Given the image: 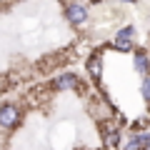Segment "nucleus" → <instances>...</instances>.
Here are the masks:
<instances>
[{
    "label": "nucleus",
    "instance_id": "nucleus-5",
    "mask_svg": "<svg viewBox=\"0 0 150 150\" xmlns=\"http://www.w3.org/2000/svg\"><path fill=\"white\" fill-rule=\"evenodd\" d=\"M133 60H135V68H138V73L148 78V75H150V55L145 53V50H135Z\"/></svg>",
    "mask_w": 150,
    "mask_h": 150
},
{
    "label": "nucleus",
    "instance_id": "nucleus-11",
    "mask_svg": "<svg viewBox=\"0 0 150 150\" xmlns=\"http://www.w3.org/2000/svg\"><path fill=\"white\" fill-rule=\"evenodd\" d=\"M0 3H3V5H5V3H10V0H0Z\"/></svg>",
    "mask_w": 150,
    "mask_h": 150
},
{
    "label": "nucleus",
    "instance_id": "nucleus-3",
    "mask_svg": "<svg viewBox=\"0 0 150 150\" xmlns=\"http://www.w3.org/2000/svg\"><path fill=\"white\" fill-rule=\"evenodd\" d=\"M53 88L55 90H78L80 88V78L75 73H60L53 80Z\"/></svg>",
    "mask_w": 150,
    "mask_h": 150
},
{
    "label": "nucleus",
    "instance_id": "nucleus-4",
    "mask_svg": "<svg viewBox=\"0 0 150 150\" xmlns=\"http://www.w3.org/2000/svg\"><path fill=\"white\" fill-rule=\"evenodd\" d=\"M88 73H90V78L95 83H100V78H103V55L100 53H93L90 58H88Z\"/></svg>",
    "mask_w": 150,
    "mask_h": 150
},
{
    "label": "nucleus",
    "instance_id": "nucleus-10",
    "mask_svg": "<svg viewBox=\"0 0 150 150\" xmlns=\"http://www.w3.org/2000/svg\"><path fill=\"white\" fill-rule=\"evenodd\" d=\"M145 150H150V140H148V145H145Z\"/></svg>",
    "mask_w": 150,
    "mask_h": 150
},
{
    "label": "nucleus",
    "instance_id": "nucleus-6",
    "mask_svg": "<svg viewBox=\"0 0 150 150\" xmlns=\"http://www.w3.org/2000/svg\"><path fill=\"white\" fill-rule=\"evenodd\" d=\"M133 38H135V28L125 25L123 30H118V35H115V40H133Z\"/></svg>",
    "mask_w": 150,
    "mask_h": 150
},
{
    "label": "nucleus",
    "instance_id": "nucleus-2",
    "mask_svg": "<svg viewBox=\"0 0 150 150\" xmlns=\"http://www.w3.org/2000/svg\"><path fill=\"white\" fill-rule=\"evenodd\" d=\"M65 18H68L70 25H83V23L88 20V5L85 3H68L65 5Z\"/></svg>",
    "mask_w": 150,
    "mask_h": 150
},
{
    "label": "nucleus",
    "instance_id": "nucleus-8",
    "mask_svg": "<svg viewBox=\"0 0 150 150\" xmlns=\"http://www.w3.org/2000/svg\"><path fill=\"white\" fill-rule=\"evenodd\" d=\"M140 95L145 103H150V78H143V85H140Z\"/></svg>",
    "mask_w": 150,
    "mask_h": 150
},
{
    "label": "nucleus",
    "instance_id": "nucleus-9",
    "mask_svg": "<svg viewBox=\"0 0 150 150\" xmlns=\"http://www.w3.org/2000/svg\"><path fill=\"white\" fill-rule=\"evenodd\" d=\"M120 3H135V0H120Z\"/></svg>",
    "mask_w": 150,
    "mask_h": 150
},
{
    "label": "nucleus",
    "instance_id": "nucleus-1",
    "mask_svg": "<svg viewBox=\"0 0 150 150\" xmlns=\"http://www.w3.org/2000/svg\"><path fill=\"white\" fill-rule=\"evenodd\" d=\"M23 120V110L15 103H3L0 105V128L3 130H15Z\"/></svg>",
    "mask_w": 150,
    "mask_h": 150
},
{
    "label": "nucleus",
    "instance_id": "nucleus-12",
    "mask_svg": "<svg viewBox=\"0 0 150 150\" xmlns=\"http://www.w3.org/2000/svg\"><path fill=\"white\" fill-rule=\"evenodd\" d=\"M0 90H3V88H0Z\"/></svg>",
    "mask_w": 150,
    "mask_h": 150
},
{
    "label": "nucleus",
    "instance_id": "nucleus-7",
    "mask_svg": "<svg viewBox=\"0 0 150 150\" xmlns=\"http://www.w3.org/2000/svg\"><path fill=\"white\" fill-rule=\"evenodd\" d=\"M112 45H115V50H120V53H130V50L135 48L133 40H112Z\"/></svg>",
    "mask_w": 150,
    "mask_h": 150
}]
</instances>
